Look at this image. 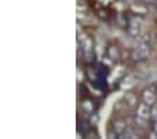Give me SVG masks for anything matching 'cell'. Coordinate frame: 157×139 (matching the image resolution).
<instances>
[{
  "instance_id": "obj_3",
  "label": "cell",
  "mask_w": 157,
  "mask_h": 139,
  "mask_svg": "<svg viewBox=\"0 0 157 139\" xmlns=\"http://www.w3.org/2000/svg\"><path fill=\"white\" fill-rule=\"evenodd\" d=\"M139 28H140V20L139 18H132L131 20V27H129V31H131L132 35H136L139 33Z\"/></svg>"
},
{
  "instance_id": "obj_6",
  "label": "cell",
  "mask_w": 157,
  "mask_h": 139,
  "mask_svg": "<svg viewBox=\"0 0 157 139\" xmlns=\"http://www.w3.org/2000/svg\"><path fill=\"white\" fill-rule=\"evenodd\" d=\"M115 131H117V133L119 136L122 135V133H124V131H125V126L122 125L121 122H118V124H115Z\"/></svg>"
},
{
  "instance_id": "obj_4",
  "label": "cell",
  "mask_w": 157,
  "mask_h": 139,
  "mask_svg": "<svg viewBox=\"0 0 157 139\" xmlns=\"http://www.w3.org/2000/svg\"><path fill=\"white\" fill-rule=\"evenodd\" d=\"M154 100H156V97H154V93L150 91V90H146V91H143V101L146 104H153Z\"/></svg>"
},
{
  "instance_id": "obj_7",
  "label": "cell",
  "mask_w": 157,
  "mask_h": 139,
  "mask_svg": "<svg viewBox=\"0 0 157 139\" xmlns=\"http://www.w3.org/2000/svg\"><path fill=\"white\" fill-rule=\"evenodd\" d=\"M151 118H154L157 121V107H154V108L151 110Z\"/></svg>"
},
{
  "instance_id": "obj_8",
  "label": "cell",
  "mask_w": 157,
  "mask_h": 139,
  "mask_svg": "<svg viewBox=\"0 0 157 139\" xmlns=\"http://www.w3.org/2000/svg\"><path fill=\"white\" fill-rule=\"evenodd\" d=\"M154 132L157 133V121H156V124H154Z\"/></svg>"
},
{
  "instance_id": "obj_2",
  "label": "cell",
  "mask_w": 157,
  "mask_h": 139,
  "mask_svg": "<svg viewBox=\"0 0 157 139\" xmlns=\"http://www.w3.org/2000/svg\"><path fill=\"white\" fill-rule=\"evenodd\" d=\"M147 55H149V48H147V45L142 44L140 46H137L136 49H135L133 59H144Z\"/></svg>"
},
{
  "instance_id": "obj_5",
  "label": "cell",
  "mask_w": 157,
  "mask_h": 139,
  "mask_svg": "<svg viewBox=\"0 0 157 139\" xmlns=\"http://www.w3.org/2000/svg\"><path fill=\"white\" fill-rule=\"evenodd\" d=\"M84 53H86L87 60L91 59V56H93V46H91L90 40H84Z\"/></svg>"
},
{
  "instance_id": "obj_1",
  "label": "cell",
  "mask_w": 157,
  "mask_h": 139,
  "mask_svg": "<svg viewBox=\"0 0 157 139\" xmlns=\"http://www.w3.org/2000/svg\"><path fill=\"white\" fill-rule=\"evenodd\" d=\"M151 117V110L149 108V106H147L146 103L144 104H140L139 106V108H137V118L139 119H149Z\"/></svg>"
}]
</instances>
